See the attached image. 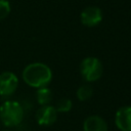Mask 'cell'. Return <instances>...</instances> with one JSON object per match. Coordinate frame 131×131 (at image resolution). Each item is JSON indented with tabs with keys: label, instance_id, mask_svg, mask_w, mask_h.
Listing matches in <instances>:
<instances>
[{
	"label": "cell",
	"instance_id": "6da1fadb",
	"mask_svg": "<svg viewBox=\"0 0 131 131\" xmlns=\"http://www.w3.org/2000/svg\"><path fill=\"white\" fill-rule=\"evenodd\" d=\"M24 82L33 87L41 88L46 87L52 80L51 69L43 62H32L25 67L21 73Z\"/></svg>",
	"mask_w": 131,
	"mask_h": 131
},
{
	"label": "cell",
	"instance_id": "7a4b0ae2",
	"mask_svg": "<svg viewBox=\"0 0 131 131\" xmlns=\"http://www.w3.org/2000/svg\"><path fill=\"white\" fill-rule=\"evenodd\" d=\"M24 108L18 101L7 99L0 105V121L8 128L18 126L24 120Z\"/></svg>",
	"mask_w": 131,
	"mask_h": 131
},
{
	"label": "cell",
	"instance_id": "3957f363",
	"mask_svg": "<svg viewBox=\"0 0 131 131\" xmlns=\"http://www.w3.org/2000/svg\"><path fill=\"white\" fill-rule=\"evenodd\" d=\"M80 72L83 79L87 82H94L97 81L103 72L101 61L93 56L86 57L82 60L80 64Z\"/></svg>",
	"mask_w": 131,
	"mask_h": 131
},
{
	"label": "cell",
	"instance_id": "277c9868",
	"mask_svg": "<svg viewBox=\"0 0 131 131\" xmlns=\"http://www.w3.org/2000/svg\"><path fill=\"white\" fill-rule=\"evenodd\" d=\"M18 87V78L13 72L5 71L0 74V96L10 97Z\"/></svg>",
	"mask_w": 131,
	"mask_h": 131
},
{
	"label": "cell",
	"instance_id": "5b68a950",
	"mask_svg": "<svg viewBox=\"0 0 131 131\" xmlns=\"http://www.w3.org/2000/svg\"><path fill=\"white\" fill-rule=\"evenodd\" d=\"M57 119V111L53 105H41L36 113V121L40 126H50Z\"/></svg>",
	"mask_w": 131,
	"mask_h": 131
},
{
	"label": "cell",
	"instance_id": "8992f818",
	"mask_svg": "<svg viewBox=\"0 0 131 131\" xmlns=\"http://www.w3.org/2000/svg\"><path fill=\"white\" fill-rule=\"evenodd\" d=\"M80 19L81 23L86 27H95L102 20L101 9L97 6H88L81 12Z\"/></svg>",
	"mask_w": 131,
	"mask_h": 131
},
{
	"label": "cell",
	"instance_id": "52a82bcc",
	"mask_svg": "<svg viewBox=\"0 0 131 131\" xmlns=\"http://www.w3.org/2000/svg\"><path fill=\"white\" fill-rule=\"evenodd\" d=\"M115 123L121 131H131V106L119 108L115 115Z\"/></svg>",
	"mask_w": 131,
	"mask_h": 131
},
{
	"label": "cell",
	"instance_id": "ba28073f",
	"mask_svg": "<svg viewBox=\"0 0 131 131\" xmlns=\"http://www.w3.org/2000/svg\"><path fill=\"white\" fill-rule=\"evenodd\" d=\"M84 131H107L106 122L99 116L88 117L83 124Z\"/></svg>",
	"mask_w": 131,
	"mask_h": 131
},
{
	"label": "cell",
	"instance_id": "9c48e42d",
	"mask_svg": "<svg viewBox=\"0 0 131 131\" xmlns=\"http://www.w3.org/2000/svg\"><path fill=\"white\" fill-rule=\"evenodd\" d=\"M52 97H53V93L47 86L37 89L36 98H37V101L40 105L49 104V102L52 100Z\"/></svg>",
	"mask_w": 131,
	"mask_h": 131
},
{
	"label": "cell",
	"instance_id": "30bf717a",
	"mask_svg": "<svg viewBox=\"0 0 131 131\" xmlns=\"http://www.w3.org/2000/svg\"><path fill=\"white\" fill-rule=\"evenodd\" d=\"M93 94V89L89 84L81 85L77 90V97L80 101H86L91 98Z\"/></svg>",
	"mask_w": 131,
	"mask_h": 131
},
{
	"label": "cell",
	"instance_id": "8fae6325",
	"mask_svg": "<svg viewBox=\"0 0 131 131\" xmlns=\"http://www.w3.org/2000/svg\"><path fill=\"white\" fill-rule=\"evenodd\" d=\"M72 106H73L72 100L70 98H68V97H63V98H60L56 102V105L54 107L59 113H67V112L71 111Z\"/></svg>",
	"mask_w": 131,
	"mask_h": 131
},
{
	"label": "cell",
	"instance_id": "7c38bea8",
	"mask_svg": "<svg viewBox=\"0 0 131 131\" xmlns=\"http://www.w3.org/2000/svg\"><path fill=\"white\" fill-rule=\"evenodd\" d=\"M11 7L8 0H0V20L6 18L10 13Z\"/></svg>",
	"mask_w": 131,
	"mask_h": 131
},
{
	"label": "cell",
	"instance_id": "4fadbf2b",
	"mask_svg": "<svg viewBox=\"0 0 131 131\" xmlns=\"http://www.w3.org/2000/svg\"><path fill=\"white\" fill-rule=\"evenodd\" d=\"M3 131H10V130H3Z\"/></svg>",
	"mask_w": 131,
	"mask_h": 131
}]
</instances>
